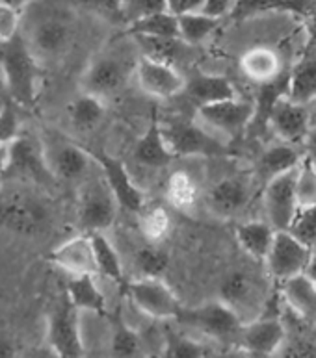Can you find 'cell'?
I'll list each match as a JSON object with an SVG mask.
<instances>
[{"instance_id": "1", "label": "cell", "mask_w": 316, "mask_h": 358, "mask_svg": "<svg viewBox=\"0 0 316 358\" xmlns=\"http://www.w3.org/2000/svg\"><path fill=\"white\" fill-rule=\"evenodd\" d=\"M0 69L4 75L8 99L17 108L36 106L41 84V65L30 52L27 41L19 32L6 43H0Z\"/></svg>"}, {"instance_id": "2", "label": "cell", "mask_w": 316, "mask_h": 358, "mask_svg": "<svg viewBox=\"0 0 316 358\" xmlns=\"http://www.w3.org/2000/svg\"><path fill=\"white\" fill-rule=\"evenodd\" d=\"M136 59L138 52L130 56L127 50H102L86 65L78 87L82 93L108 102V99L125 90L130 78H135Z\"/></svg>"}, {"instance_id": "3", "label": "cell", "mask_w": 316, "mask_h": 358, "mask_svg": "<svg viewBox=\"0 0 316 358\" xmlns=\"http://www.w3.org/2000/svg\"><path fill=\"white\" fill-rule=\"evenodd\" d=\"M2 178L30 182L34 186L48 187L56 184V178L48 169L45 143L38 136L19 132L8 143L6 155V169Z\"/></svg>"}, {"instance_id": "4", "label": "cell", "mask_w": 316, "mask_h": 358, "mask_svg": "<svg viewBox=\"0 0 316 358\" xmlns=\"http://www.w3.org/2000/svg\"><path fill=\"white\" fill-rule=\"evenodd\" d=\"M27 41L30 52L43 67L47 64H56L69 52L73 39H75V28L73 22L62 13H47L39 15L30 24L27 32H21Z\"/></svg>"}, {"instance_id": "5", "label": "cell", "mask_w": 316, "mask_h": 358, "mask_svg": "<svg viewBox=\"0 0 316 358\" xmlns=\"http://www.w3.org/2000/svg\"><path fill=\"white\" fill-rule=\"evenodd\" d=\"M119 204L102 177L90 178L78 189L76 224L84 234L108 232L118 221Z\"/></svg>"}, {"instance_id": "6", "label": "cell", "mask_w": 316, "mask_h": 358, "mask_svg": "<svg viewBox=\"0 0 316 358\" xmlns=\"http://www.w3.org/2000/svg\"><path fill=\"white\" fill-rule=\"evenodd\" d=\"M50 210L32 192H10L0 197V229L22 236L43 234Z\"/></svg>"}, {"instance_id": "7", "label": "cell", "mask_w": 316, "mask_h": 358, "mask_svg": "<svg viewBox=\"0 0 316 358\" xmlns=\"http://www.w3.org/2000/svg\"><path fill=\"white\" fill-rule=\"evenodd\" d=\"M179 323L188 325L216 342H233L240 336L244 321L233 308L220 299L201 305L198 308H181L175 317Z\"/></svg>"}, {"instance_id": "8", "label": "cell", "mask_w": 316, "mask_h": 358, "mask_svg": "<svg viewBox=\"0 0 316 358\" xmlns=\"http://www.w3.org/2000/svg\"><path fill=\"white\" fill-rule=\"evenodd\" d=\"M123 286L130 303L151 320H175L181 312V301L160 277H139Z\"/></svg>"}, {"instance_id": "9", "label": "cell", "mask_w": 316, "mask_h": 358, "mask_svg": "<svg viewBox=\"0 0 316 358\" xmlns=\"http://www.w3.org/2000/svg\"><path fill=\"white\" fill-rule=\"evenodd\" d=\"M162 136L173 158L186 156H218L227 150V145L193 121H166L162 123Z\"/></svg>"}, {"instance_id": "10", "label": "cell", "mask_w": 316, "mask_h": 358, "mask_svg": "<svg viewBox=\"0 0 316 358\" xmlns=\"http://www.w3.org/2000/svg\"><path fill=\"white\" fill-rule=\"evenodd\" d=\"M47 342L56 358L84 357L81 312L65 299V295L54 305V308L48 314Z\"/></svg>"}, {"instance_id": "11", "label": "cell", "mask_w": 316, "mask_h": 358, "mask_svg": "<svg viewBox=\"0 0 316 358\" xmlns=\"http://www.w3.org/2000/svg\"><path fill=\"white\" fill-rule=\"evenodd\" d=\"M252 119L253 102L240 101L238 96L198 108L199 124L218 139L238 138L244 130L249 129Z\"/></svg>"}, {"instance_id": "12", "label": "cell", "mask_w": 316, "mask_h": 358, "mask_svg": "<svg viewBox=\"0 0 316 358\" xmlns=\"http://www.w3.org/2000/svg\"><path fill=\"white\" fill-rule=\"evenodd\" d=\"M88 152H90L93 164L99 167L102 180L107 182L114 199L118 201L119 208L138 214L145 206V195L129 173L127 166L119 158L108 155L104 150L88 149Z\"/></svg>"}, {"instance_id": "13", "label": "cell", "mask_w": 316, "mask_h": 358, "mask_svg": "<svg viewBox=\"0 0 316 358\" xmlns=\"http://www.w3.org/2000/svg\"><path fill=\"white\" fill-rule=\"evenodd\" d=\"M263 206L273 230H287L300 208L296 197V169L264 182Z\"/></svg>"}, {"instance_id": "14", "label": "cell", "mask_w": 316, "mask_h": 358, "mask_svg": "<svg viewBox=\"0 0 316 358\" xmlns=\"http://www.w3.org/2000/svg\"><path fill=\"white\" fill-rule=\"evenodd\" d=\"M312 249L298 241L289 230H275L272 245L263 262L273 278L287 280L305 271Z\"/></svg>"}, {"instance_id": "15", "label": "cell", "mask_w": 316, "mask_h": 358, "mask_svg": "<svg viewBox=\"0 0 316 358\" xmlns=\"http://www.w3.org/2000/svg\"><path fill=\"white\" fill-rule=\"evenodd\" d=\"M135 80L145 95L158 101H167L181 95L186 86V78L179 73L175 65L155 62L144 56H138L136 59Z\"/></svg>"}, {"instance_id": "16", "label": "cell", "mask_w": 316, "mask_h": 358, "mask_svg": "<svg viewBox=\"0 0 316 358\" xmlns=\"http://www.w3.org/2000/svg\"><path fill=\"white\" fill-rule=\"evenodd\" d=\"M284 327L275 315H259L257 320L249 321L242 327L240 349H244L253 358H270L284 345Z\"/></svg>"}, {"instance_id": "17", "label": "cell", "mask_w": 316, "mask_h": 358, "mask_svg": "<svg viewBox=\"0 0 316 358\" xmlns=\"http://www.w3.org/2000/svg\"><path fill=\"white\" fill-rule=\"evenodd\" d=\"M268 127L279 141L289 145H301L307 130L311 127L309 106L292 102L287 95L281 96L270 112Z\"/></svg>"}, {"instance_id": "18", "label": "cell", "mask_w": 316, "mask_h": 358, "mask_svg": "<svg viewBox=\"0 0 316 358\" xmlns=\"http://www.w3.org/2000/svg\"><path fill=\"white\" fill-rule=\"evenodd\" d=\"M48 169L56 180L76 182L88 177L90 166L93 164L86 147L75 141H58L53 147L45 145Z\"/></svg>"}, {"instance_id": "19", "label": "cell", "mask_w": 316, "mask_h": 358, "mask_svg": "<svg viewBox=\"0 0 316 358\" xmlns=\"http://www.w3.org/2000/svg\"><path fill=\"white\" fill-rule=\"evenodd\" d=\"M48 260L56 268L62 269L67 277L97 275L90 234H84V232L73 236L69 240H65L58 247H54L50 255H48Z\"/></svg>"}, {"instance_id": "20", "label": "cell", "mask_w": 316, "mask_h": 358, "mask_svg": "<svg viewBox=\"0 0 316 358\" xmlns=\"http://www.w3.org/2000/svg\"><path fill=\"white\" fill-rule=\"evenodd\" d=\"M207 206L218 217H231L246 208L249 184L242 177H227L216 182L207 193Z\"/></svg>"}, {"instance_id": "21", "label": "cell", "mask_w": 316, "mask_h": 358, "mask_svg": "<svg viewBox=\"0 0 316 358\" xmlns=\"http://www.w3.org/2000/svg\"><path fill=\"white\" fill-rule=\"evenodd\" d=\"M240 69L246 78H249L255 84H268L275 80L287 71L283 67V59L277 50L270 47H252L249 50L242 54L240 58Z\"/></svg>"}, {"instance_id": "22", "label": "cell", "mask_w": 316, "mask_h": 358, "mask_svg": "<svg viewBox=\"0 0 316 358\" xmlns=\"http://www.w3.org/2000/svg\"><path fill=\"white\" fill-rule=\"evenodd\" d=\"M132 156H135L136 164L149 167V169L166 167L173 160V156L167 150L166 141H164V136H162V124L160 119L156 117V113H153L147 129L142 134V138L136 141Z\"/></svg>"}, {"instance_id": "23", "label": "cell", "mask_w": 316, "mask_h": 358, "mask_svg": "<svg viewBox=\"0 0 316 358\" xmlns=\"http://www.w3.org/2000/svg\"><path fill=\"white\" fill-rule=\"evenodd\" d=\"M316 8V0H235L229 17L233 21H247L273 11H284L307 17Z\"/></svg>"}, {"instance_id": "24", "label": "cell", "mask_w": 316, "mask_h": 358, "mask_svg": "<svg viewBox=\"0 0 316 358\" xmlns=\"http://www.w3.org/2000/svg\"><path fill=\"white\" fill-rule=\"evenodd\" d=\"M64 295L78 312H93L97 315H107V299H104L101 288L97 286L95 275L67 277Z\"/></svg>"}, {"instance_id": "25", "label": "cell", "mask_w": 316, "mask_h": 358, "mask_svg": "<svg viewBox=\"0 0 316 358\" xmlns=\"http://www.w3.org/2000/svg\"><path fill=\"white\" fill-rule=\"evenodd\" d=\"M190 99L199 106L205 104H214V102L229 101L235 99V86L227 80L226 76L218 75H198L192 80H186L184 91Z\"/></svg>"}, {"instance_id": "26", "label": "cell", "mask_w": 316, "mask_h": 358, "mask_svg": "<svg viewBox=\"0 0 316 358\" xmlns=\"http://www.w3.org/2000/svg\"><path fill=\"white\" fill-rule=\"evenodd\" d=\"M287 96L309 106L316 99V56H303L287 75Z\"/></svg>"}, {"instance_id": "27", "label": "cell", "mask_w": 316, "mask_h": 358, "mask_svg": "<svg viewBox=\"0 0 316 358\" xmlns=\"http://www.w3.org/2000/svg\"><path fill=\"white\" fill-rule=\"evenodd\" d=\"M275 230L272 224L264 220H253L246 221L236 227V241L242 247V251L246 252L247 257L255 258V260H264L272 245Z\"/></svg>"}, {"instance_id": "28", "label": "cell", "mask_w": 316, "mask_h": 358, "mask_svg": "<svg viewBox=\"0 0 316 358\" xmlns=\"http://www.w3.org/2000/svg\"><path fill=\"white\" fill-rule=\"evenodd\" d=\"M90 240L91 247H93V258H95V273L108 278L110 282L123 286V262H121L118 249L114 247L107 232H93V234H90Z\"/></svg>"}, {"instance_id": "29", "label": "cell", "mask_w": 316, "mask_h": 358, "mask_svg": "<svg viewBox=\"0 0 316 358\" xmlns=\"http://www.w3.org/2000/svg\"><path fill=\"white\" fill-rule=\"evenodd\" d=\"M303 160V152H300L298 145H289L279 141V143L272 145L264 150L259 162V171L264 177V180L268 182L270 178L289 173L292 169L300 166V162Z\"/></svg>"}, {"instance_id": "30", "label": "cell", "mask_w": 316, "mask_h": 358, "mask_svg": "<svg viewBox=\"0 0 316 358\" xmlns=\"http://www.w3.org/2000/svg\"><path fill=\"white\" fill-rule=\"evenodd\" d=\"M107 101H102L99 96L88 95V93H78L75 101L67 106V115L69 123L76 132H90L107 115Z\"/></svg>"}, {"instance_id": "31", "label": "cell", "mask_w": 316, "mask_h": 358, "mask_svg": "<svg viewBox=\"0 0 316 358\" xmlns=\"http://www.w3.org/2000/svg\"><path fill=\"white\" fill-rule=\"evenodd\" d=\"M281 295L287 305L303 317H316V284L301 273L283 280Z\"/></svg>"}, {"instance_id": "32", "label": "cell", "mask_w": 316, "mask_h": 358, "mask_svg": "<svg viewBox=\"0 0 316 358\" xmlns=\"http://www.w3.org/2000/svg\"><path fill=\"white\" fill-rule=\"evenodd\" d=\"M166 201L170 206L181 212H190L195 206L199 197L198 182L186 171H175L166 182Z\"/></svg>"}, {"instance_id": "33", "label": "cell", "mask_w": 316, "mask_h": 358, "mask_svg": "<svg viewBox=\"0 0 316 358\" xmlns=\"http://www.w3.org/2000/svg\"><path fill=\"white\" fill-rule=\"evenodd\" d=\"M138 56L175 65L184 43L179 38H151V36H130Z\"/></svg>"}, {"instance_id": "34", "label": "cell", "mask_w": 316, "mask_h": 358, "mask_svg": "<svg viewBox=\"0 0 316 358\" xmlns=\"http://www.w3.org/2000/svg\"><path fill=\"white\" fill-rule=\"evenodd\" d=\"M127 36H151V38H179L177 17L160 11L127 24Z\"/></svg>"}, {"instance_id": "35", "label": "cell", "mask_w": 316, "mask_h": 358, "mask_svg": "<svg viewBox=\"0 0 316 358\" xmlns=\"http://www.w3.org/2000/svg\"><path fill=\"white\" fill-rule=\"evenodd\" d=\"M220 21L212 19V17L205 15L201 11L198 13H188V15L177 17V28H179V39L184 45H201L205 39H209L214 30L218 28Z\"/></svg>"}, {"instance_id": "36", "label": "cell", "mask_w": 316, "mask_h": 358, "mask_svg": "<svg viewBox=\"0 0 316 358\" xmlns=\"http://www.w3.org/2000/svg\"><path fill=\"white\" fill-rule=\"evenodd\" d=\"M253 284L244 273H231L220 286V301L238 314L242 320V308L252 303Z\"/></svg>"}, {"instance_id": "37", "label": "cell", "mask_w": 316, "mask_h": 358, "mask_svg": "<svg viewBox=\"0 0 316 358\" xmlns=\"http://www.w3.org/2000/svg\"><path fill=\"white\" fill-rule=\"evenodd\" d=\"M110 349L114 358H136L142 351V338L129 323H125L121 315L112 320V338Z\"/></svg>"}, {"instance_id": "38", "label": "cell", "mask_w": 316, "mask_h": 358, "mask_svg": "<svg viewBox=\"0 0 316 358\" xmlns=\"http://www.w3.org/2000/svg\"><path fill=\"white\" fill-rule=\"evenodd\" d=\"M138 223L142 234L149 243H160L172 230V217L162 206H147L138 212Z\"/></svg>"}, {"instance_id": "39", "label": "cell", "mask_w": 316, "mask_h": 358, "mask_svg": "<svg viewBox=\"0 0 316 358\" xmlns=\"http://www.w3.org/2000/svg\"><path fill=\"white\" fill-rule=\"evenodd\" d=\"M170 264V255L158 243L139 247L135 252V266L139 277H162Z\"/></svg>"}, {"instance_id": "40", "label": "cell", "mask_w": 316, "mask_h": 358, "mask_svg": "<svg viewBox=\"0 0 316 358\" xmlns=\"http://www.w3.org/2000/svg\"><path fill=\"white\" fill-rule=\"evenodd\" d=\"M296 240L301 241L309 249L316 247V204L312 206H300L294 220L287 229Z\"/></svg>"}, {"instance_id": "41", "label": "cell", "mask_w": 316, "mask_h": 358, "mask_svg": "<svg viewBox=\"0 0 316 358\" xmlns=\"http://www.w3.org/2000/svg\"><path fill=\"white\" fill-rule=\"evenodd\" d=\"M296 197L300 206L316 204V167L305 158L296 167Z\"/></svg>"}, {"instance_id": "42", "label": "cell", "mask_w": 316, "mask_h": 358, "mask_svg": "<svg viewBox=\"0 0 316 358\" xmlns=\"http://www.w3.org/2000/svg\"><path fill=\"white\" fill-rule=\"evenodd\" d=\"M162 358H205V348L179 332H167Z\"/></svg>"}, {"instance_id": "43", "label": "cell", "mask_w": 316, "mask_h": 358, "mask_svg": "<svg viewBox=\"0 0 316 358\" xmlns=\"http://www.w3.org/2000/svg\"><path fill=\"white\" fill-rule=\"evenodd\" d=\"M166 11V0H121V13L123 22H135L153 13Z\"/></svg>"}, {"instance_id": "44", "label": "cell", "mask_w": 316, "mask_h": 358, "mask_svg": "<svg viewBox=\"0 0 316 358\" xmlns=\"http://www.w3.org/2000/svg\"><path fill=\"white\" fill-rule=\"evenodd\" d=\"M19 132V108L11 101H6L0 106V145H8Z\"/></svg>"}, {"instance_id": "45", "label": "cell", "mask_w": 316, "mask_h": 358, "mask_svg": "<svg viewBox=\"0 0 316 358\" xmlns=\"http://www.w3.org/2000/svg\"><path fill=\"white\" fill-rule=\"evenodd\" d=\"M76 4L86 8L88 11L95 15L108 19V21L123 22V13H121V0H75Z\"/></svg>"}, {"instance_id": "46", "label": "cell", "mask_w": 316, "mask_h": 358, "mask_svg": "<svg viewBox=\"0 0 316 358\" xmlns=\"http://www.w3.org/2000/svg\"><path fill=\"white\" fill-rule=\"evenodd\" d=\"M21 10H15V8L0 2V43L10 41L21 32Z\"/></svg>"}, {"instance_id": "47", "label": "cell", "mask_w": 316, "mask_h": 358, "mask_svg": "<svg viewBox=\"0 0 316 358\" xmlns=\"http://www.w3.org/2000/svg\"><path fill=\"white\" fill-rule=\"evenodd\" d=\"M205 0H166V11L175 17L198 13L203 10Z\"/></svg>"}, {"instance_id": "48", "label": "cell", "mask_w": 316, "mask_h": 358, "mask_svg": "<svg viewBox=\"0 0 316 358\" xmlns=\"http://www.w3.org/2000/svg\"><path fill=\"white\" fill-rule=\"evenodd\" d=\"M233 6H235V0H205L201 13L221 21L224 17H229Z\"/></svg>"}, {"instance_id": "49", "label": "cell", "mask_w": 316, "mask_h": 358, "mask_svg": "<svg viewBox=\"0 0 316 358\" xmlns=\"http://www.w3.org/2000/svg\"><path fill=\"white\" fill-rule=\"evenodd\" d=\"M305 19V52L303 56H316V8Z\"/></svg>"}, {"instance_id": "50", "label": "cell", "mask_w": 316, "mask_h": 358, "mask_svg": "<svg viewBox=\"0 0 316 358\" xmlns=\"http://www.w3.org/2000/svg\"><path fill=\"white\" fill-rule=\"evenodd\" d=\"M283 358H316V348L309 342H296L287 348Z\"/></svg>"}, {"instance_id": "51", "label": "cell", "mask_w": 316, "mask_h": 358, "mask_svg": "<svg viewBox=\"0 0 316 358\" xmlns=\"http://www.w3.org/2000/svg\"><path fill=\"white\" fill-rule=\"evenodd\" d=\"M301 149H303V158L316 167V124L309 127L305 138L301 141Z\"/></svg>"}, {"instance_id": "52", "label": "cell", "mask_w": 316, "mask_h": 358, "mask_svg": "<svg viewBox=\"0 0 316 358\" xmlns=\"http://www.w3.org/2000/svg\"><path fill=\"white\" fill-rule=\"evenodd\" d=\"M0 358H19V349L10 338H0Z\"/></svg>"}, {"instance_id": "53", "label": "cell", "mask_w": 316, "mask_h": 358, "mask_svg": "<svg viewBox=\"0 0 316 358\" xmlns=\"http://www.w3.org/2000/svg\"><path fill=\"white\" fill-rule=\"evenodd\" d=\"M303 275H305V277L309 278L311 282L316 284V249H312L311 258H309V262H307Z\"/></svg>"}, {"instance_id": "54", "label": "cell", "mask_w": 316, "mask_h": 358, "mask_svg": "<svg viewBox=\"0 0 316 358\" xmlns=\"http://www.w3.org/2000/svg\"><path fill=\"white\" fill-rule=\"evenodd\" d=\"M0 2H4V4L11 6V8H15V10H25L28 4H32V0H0Z\"/></svg>"}, {"instance_id": "55", "label": "cell", "mask_w": 316, "mask_h": 358, "mask_svg": "<svg viewBox=\"0 0 316 358\" xmlns=\"http://www.w3.org/2000/svg\"><path fill=\"white\" fill-rule=\"evenodd\" d=\"M6 101H10V99H8V90H6L4 75H2V69H0V106H2Z\"/></svg>"}, {"instance_id": "56", "label": "cell", "mask_w": 316, "mask_h": 358, "mask_svg": "<svg viewBox=\"0 0 316 358\" xmlns=\"http://www.w3.org/2000/svg\"><path fill=\"white\" fill-rule=\"evenodd\" d=\"M6 155H8V145H0V180H2V177H4Z\"/></svg>"}, {"instance_id": "57", "label": "cell", "mask_w": 316, "mask_h": 358, "mask_svg": "<svg viewBox=\"0 0 316 358\" xmlns=\"http://www.w3.org/2000/svg\"><path fill=\"white\" fill-rule=\"evenodd\" d=\"M224 358H253V357L252 355H247L244 349H236V351H231V353Z\"/></svg>"}, {"instance_id": "58", "label": "cell", "mask_w": 316, "mask_h": 358, "mask_svg": "<svg viewBox=\"0 0 316 358\" xmlns=\"http://www.w3.org/2000/svg\"><path fill=\"white\" fill-rule=\"evenodd\" d=\"M309 117H311V124H316V99L309 104Z\"/></svg>"}, {"instance_id": "59", "label": "cell", "mask_w": 316, "mask_h": 358, "mask_svg": "<svg viewBox=\"0 0 316 358\" xmlns=\"http://www.w3.org/2000/svg\"><path fill=\"white\" fill-rule=\"evenodd\" d=\"M315 249H316V247H315Z\"/></svg>"}]
</instances>
